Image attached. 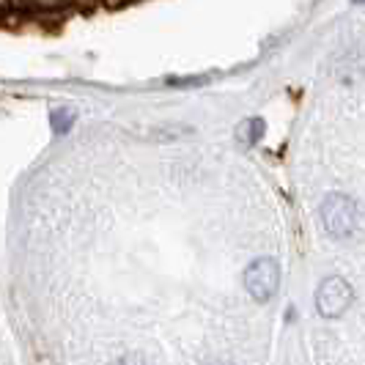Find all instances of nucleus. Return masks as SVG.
Here are the masks:
<instances>
[{
	"label": "nucleus",
	"instance_id": "3",
	"mask_svg": "<svg viewBox=\"0 0 365 365\" xmlns=\"http://www.w3.org/2000/svg\"><path fill=\"white\" fill-rule=\"evenodd\" d=\"M351 305V289L341 277H329L316 292V308L327 319H338Z\"/></svg>",
	"mask_w": 365,
	"mask_h": 365
},
{
	"label": "nucleus",
	"instance_id": "1",
	"mask_svg": "<svg viewBox=\"0 0 365 365\" xmlns=\"http://www.w3.org/2000/svg\"><path fill=\"white\" fill-rule=\"evenodd\" d=\"M322 215H324V225H327L329 234L335 237H351L360 225V215H357V206L351 198L344 195H332L322 206Z\"/></svg>",
	"mask_w": 365,
	"mask_h": 365
},
{
	"label": "nucleus",
	"instance_id": "5",
	"mask_svg": "<svg viewBox=\"0 0 365 365\" xmlns=\"http://www.w3.org/2000/svg\"><path fill=\"white\" fill-rule=\"evenodd\" d=\"M69 124H72V113H66V110H58V113H53L55 132H66V129H69Z\"/></svg>",
	"mask_w": 365,
	"mask_h": 365
},
{
	"label": "nucleus",
	"instance_id": "2",
	"mask_svg": "<svg viewBox=\"0 0 365 365\" xmlns=\"http://www.w3.org/2000/svg\"><path fill=\"white\" fill-rule=\"evenodd\" d=\"M277 283H280V269L272 258H258L245 269V289L250 292L256 302L272 299V294L277 292Z\"/></svg>",
	"mask_w": 365,
	"mask_h": 365
},
{
	"label": "nucleus",
	"instance_id": "4",
	"mask_svg": "<svg viewBox=\"0 0 365 365\" xmlns=\"http://www.w3.org/2000/svg\"><path fill=\"white\" fill-rule=\"evenodd\" d=\"M261 135H264V121L261 118H247V121H242V127L237 129V138L239 140H245V143H256L261 140Z\"/></svg>",
	"mask_w": 365,
	"mask_h": 365
}]
</instances>
